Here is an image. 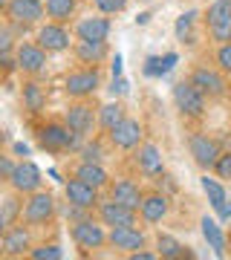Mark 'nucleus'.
Here are the masks:
<instances>
[{
  "label": "nucleus",
  "instance_id": "1",
  "mask_svg": "<svg viewBox=\"0 0 231 260\" xmlns=\"http://www.w3.org/2000/svg\"><path fill=\"white\" fill-rule=\"evenodd\" d=\"M38 145H41V150H49V153H73V150L81 148V136L75 133L70 124H67L64 119L58 121H44L41 127H38Z\"/></svg>",
  "mask_w": 231,
  "mask_h": 260
},
{
  "label": "nucleus",
  "instance_id": "2",
  "mask_svg": "<svg viewBox=\"0 0 231 260\" xmlns=\"http://www.w3.org/2000/svg\"><path fill=\"white\" fill-rule=\"evenodd\" d=\"M102 67H81V70H73L67 73L64 78V93L70 99H90L102 90Z\"/></svg>",
  "mask_w": 231,
  "mask_h": 260
},
{
  "label": "nucleus",
  "instance_id": "3",
  "mask_svg": "<svg viewBox=\"0 0 231 260\" xmlns=\"http://www.w3.org/2000/svg\"><path fill=\"white\" fill-rule=\"evenodd\" d=\"M70 237L75 240V246L81 251H98L110 243V232H104V223L102 220H92V217L70 225Z\"/></svg>",
  "mask_w": 231,
  "mask_h": 260
},
{
  "label": "nucleus",
  "instance_id": "4",
  "mask_svg": "<svg viewBox=\"0 0 231 260\" xmlns=\"http://www.w3.org/2000/svg\"><path fill=\"white\" fill-rule=\"evenodd\" d=\"M64 121L81 136V139H90L92 130L98 127V107L90 102V99H73V104L67 107Z\"/></svg>",
  "mask_w": 231,
  "mask_h": 260
},
{
  "label": "nucleus",
  "instance_id": "5",
  "mask_svg": "<svg viewBox=\"0 0 231 260\" xmlns=\"http://www.w3.org/2000/svg\"><path fill=\"white\" fill-rule=\"evenodd\" d=\"M58 214V203H55V197L49 194V191H35V194H29L26 197V203H23V223H29L32 229L35 225H46V223H52V217Z\"/></svg>",
  "mask_w": 231,
  "mask_h": 260
},
{
  "label": "nucleus",
  "instance_id": "6",
  "mask_svg": "<svg viewBox=\"0 0 231 260\" xmlns=\"http://www.w3.org/2000/svg\"><path fill=\"white\" fill-rule=\"evenodd\" d=\"M188 81L194 84L205 99H222V95L228 93V81H225V73H222L220 67H217V70L208 67V64L194 67L191 75H188Z\"/></svg>",
  "mask_w": 231,
  "mask_h": 260
},
{
  "label": "nucleus",
  "instance_id": "7",
  "mask_svg": "<svg viewBox=\"0 0 231 260\" xmlns=\"http://www.w3.org/2000/svg\"><path fill=\"white\" fill-rule=\"evenodd\" d=\"M205 102H208V99H205L188 78L174 84V104L185 119H203L205 116Z\"/></svg>",
  "mask_w": 231,
  "mask_h": 260
},
{
  "label": "nucleus",
  "instance_id": "8",
  "mask_svg": "<svg viewBox=\"0 0 231 260\" xmlns=\"http://www.w3.org/2000/svg\"><path fill=\"white\" fill-rule=\"evenodd\" d=\"M32 225L29 223H15L3 232V240H0V254L3 257H23L32 251V234H29Z\"/></svg>",
  "mask_w": 231,
  "mask_h": 260
},
{
  "label": "nucleus",
  "instance_id": "9",
  "mask_svg": "<svg viewBox=\"0 0 231 260\" xmlns=\"http://www.w3.org/2000/svg\"><path fill=\"white\" fill-rule=\"evenodd\" d=\"M188 150H191V156H194V162L203 171H214V165H217V159H220V142L214 139V136H208V133H191L188 136Z\"/></svg>",
  "mask_w": 231,
  "mask_h": 260
},
{
  "label": "nucleus",
  "instance_id": "10",
  "mask_svg": "<svg viewBox=\"0 0 231 260\" xmlns=\"http://www.w3.org/2000/svg\"><path fill=\"white\" fill-rule=\"evenodd\" d=\"M3 15L6 20H15V23H41L46 15V0H6L3 6Z\"/></svg>",
  "mask_w": 231,
  "mask_h": 260
},
{
  "label": "nucleus",
  "instance_id": "11",
  "mask_svg": "<svg viewBox=\"0 0 231 260\" xmlns=\"http://www.w3.org/2000/svg\"><path fill=\"white\" fill-rule=\"evenodd\" d=\"M142 136H145L142 121L130 119V116L124 121H119V124L107 133V139H110V145L116 150H133V148H139V145H142Z\"/></svg>",
  "mask_w": 231,
  "mask_h": 260
},
{
  "label": "nucleus",
  "instance_id": "12",
  "mask_svg": "<svg viewBox=\"0 0 231 260\" xmlns=\"http://www.w3.org/2000/svg\"><path fill=\"white\" fill-rule=\"evenodd\" d=\"M41 185H44V174H41V168H38L35 162L23 159V162L15 165L9 188H15V191H20L23 197H29V194H35V191H41Z\"/></svg>",
  "mask_w": 231,
  "mask_h": 260
},
{
  "label": "nucleus",
  "instance_id": "13",
  "mask_svg": "<svg viewBox=\"0 0 231 260\" xmlns=\"http://www.w3.org/2000/svg\"><path fill=\"white\" fill-rule=\"evenodd\" d=\"M46 52L41 44H29V41H23V44H18V49H15V58H18V70L26 75H41L46 70Z\"/></svg>",
  "mask_w": 231,
  "mask_h": 260
},
{
  "label": "nucleus",
  "instance_id": "14",
  "mask_svg": "<svg viewBox=\"0 0 231 260\" xmlns=\"http://www.w3.org/2000/svg\"><path fill=\"white\" fill-rule=\"evenodd\" d=\"M64 197H67V203L81 205V208H90V211H95L98 203H102V191L92 188V185H87V182L78 179V177H73V179H67L64 182Z\"/></svg>",
  "mask_w": 231,
  "mask_h": 260
},
{
  "label": "nucleus",
  "instance_id": "15",
  "mask_svg": "<svg viewBox=\"0 0 231 260\" xmlns=\"http://www.w3.org/2000/svg\"><path fill=\"white\" fill-rule=\"evenodd\" d=\"M95 211H98V220H102L104 225H136L139 217H142L139 211H133V208H127V205L116 203L113 197L102 200Z\"/></svg>",
  "mask_w": 231,
  "mask_h": 260
},
{
  "label": "nucleus",
  "instance_id": "16",
  "mask_svg": "<svg viewBox=\"0 0 231 260\" xmlns=\"http://www.w3.org/2000/svg\"><path fill=\"white\" fill-rule=\"evenodd\" d=\"M38 44L46 49V52H67L70 47H75L70 41V29L58 20H49L44 26L38 29Z\"/></svg>",
  "mask_w": 231,
  "mask_h": 260
},
{
  "label": "nucleus",
  "instance_id": "17",
  "mask_svg": "<svg viewBox=\"0 0 231 260\" xmlns=\"http://www.w3.org/2000/svg\"><path fill=\"white\" fill-rule=\"evenodd\" d=\"M145 243H148V237L136 225H110V246L113 249L133 254V251L145 249Z\"/></svg>",
  "mask_w": 231,
  "mask_h": 260
},
{
  "label": "nucleus",
  "instance_id": "18",
  "mask_svg": "<svg viewBox=\"0 0 231 260\" xmlns=\"http://www.w3.org/2000/svg\"><path fill=\"white\" fill-rule=\"evenodd\" d=\"M73 52L81 67H102L110 58V44L107 41H75Z\"/></svg>",
  "mask_w": 231,
  "mask_h": 260
},
{
  "label": "nucleus",
  "instance_id": "19",
  "mask_svg": "<svg viewBox=\"0 0 231 260\" xmlns=\"http://www.w3.org/2000/svg\"><path fill=\"white\" fill-rule=\"evenodd\" d=\"M110 18L107 15H90V18H81L78 23H75V38L78 41H107L110 38Z\"/></svg>",
  "mask_w": 231,
  "mask_h": 260
},
{
  "label": "nucleus",
  "instance_id": "20",
  "mask_svg": "<svg viewBox=\"0 0 231 260\" xmlns=\"http://www.w3.org/2000/svg\"><path fill=\"white\" fill-rule=\"evenodd\" d=\"M110 197L116 200V203L127 205V208H133V211H139L142 208V200H145V191L133 182V179H116V182H110Z\"/></svg>",
  "mask_w": 231,
  "mask_h": 260
},
{
  "label": "nucleus",
  "instance_id": "21",
  "mask_svg": "<svg viewBox=\"0 0 231 260\" xmlns=\"http://www.w3.org/2000/svg\"><path fill=\"white\" fill-rule=\"evenodd\" d=\"M168 211H171V203H168V197L162 191H148L145 200H142V208H139L145 223H162Z\"/></svg>",
  "mask_w": 231,
  "mask_h": 260
},
{
  "label": "nucleus",
  "instance_id": "22",
  "mask_svg": "<svg viewBox=\"0 0 231 260\" xmlns=\"http://www.w3.org/2000/svg\"><path fill=\"white\" fill-rule=\"evenodd\" d=\"M20 217H23V194L9 188L3 194V200H0V229L6 232L9 225L20 223Z\"/></svg>",
  "mask_w": 231,
  "mask_h": 260
},
{
  "label": "nucleus",
  "instance_id": "23",
  "mask_svg": "<svg viewBox=\"0 0 231 260\" xmlns=\"http://www.w3.org/2000/svg\"><path fill=\"white\" fill-rule=\"evenodd\" d=\"M136 168L139 174H145V177H159L165 168H162V153H159V148L153 145V142H145V145H139L136 150Z\"/></svg>",
  "mask_w": 231,
  "mask_h": 260
},
{
  "label": "nucleus",
  "instance_id": "24",
  "mask_svg": "<svg viewBox=\"0 0 231 260\" xmlns=\"http://www.w3.org/2000/svg\"><path fill=\"white\" fill-rule=\"evenodd\" d=\"M73 177H78V179H84L87 185H92V188H110V174L104 171V165L102 162H78L75 165V171H73Z\"/></svg>",
  "mask_w": 231,
  "mask_h": 260
},
{
  "label": "nucleus",
  "instance_id": "25",
  "mask_svg": "<svg viewBox=\"0 0 231 260\" xmlns=\"http://www.w3.org/2000/svg\"><path fill=\"white\" fill-rule=\"evenodd\" d=\"M156 249H159V257L165 260H179V257H194V251L182 246V243L171 237V234H159L156 237Z\"/></svg>",
  "mask_w": 231,
  "mask_h": 260
},
{
  "label": "nucleus",
  "instance_id": "26",
  "mask_svg": "<svg viewBox=\"0 0 231 260\" xmlns=\"http://www.w3.org/2000/svg\"><path fill=\"white\" fill-rule=\"evenodd\" d=\"M20 95H23V107H26L32 116H38V113L46 107V90L38 81H26L23 90H20Z\"/></svg>",
  "mask_w": 231,
  "mask_h": 260
},
{
  "label": "nucleus",
  "instance_id": "27",
  "mask_svg": "<svg viewBox=\"0 0 231 260\" xmlns=\"http://www.w3.org/2000/svg\"><path fill=\"white\" fill-rule=\"evenodd\" d=\"M124 119H127V110H124L121 102H110V104H104V107H98V127H102L104 133H110V130Z\"/></svg>",
  "mask_w": 231,
  "mask_h": 260
},
{
  "label": "nucleus",
  "instance_id": "28",
  "mask_svg": "<svg viewBox=\"0 0 231 260\" xmlns=\"http://www.w3.org/2000/svg\"><path fill=\"white\" fill-rule=\"evenodd\" d=\"M75 9H78V0H46V18L58 23H67L75 15Z\"/></svg>",
  "mask_w": 231,
  "mask_h": 260
},
{
  "label": "nucleus",
  "instance_id": "29",
  "mask_svg": "<svg viewBox=\"0 0 231 260\" xmlns=\"http://www.w3.org/2000/svg\"><path fill=\"white\" fill-rule=\"evenodd\" d=\"M200 225H203V237L208 240V246H211V249L222 257V254H225V234L220 232V225L214 223L211 217H203V220H200Z\"/></svg>",
  "mask_w": 231,
  "mask_h": 260
},
{
  "label": "nucleus",
  "instance_id": "30",
  "mask_svg": "<svg viewBox=\"0 0 231 260\" xmlns=\"http://www.w3.org/2000/svg\"><path fill=\"white\" fill-rule=\"evenodd\" d=\"M200 185H203V191H205V197H208V203L220 211L222 205H225V200H228V194H225V188L220 185V177L217 179H211L208 174H205L203 179H200Z\"/></svg>",
  "mask_w": 231,
  "mask_h": 260
},
{
  "label": "nucleus",
  "instance_id": "31",
  "mask_svg": "<svg viewBox=\"0 0 231 260\" xmlns=\"http://www.w3.org/2000/svg\"><path fill=\"white\" fill-rule=\"evenodd\" d=\"M228 15H231V0H214V3H208V9H205V26L208 29L217 26Z\"/></svg>",
  "mask_w": 231,
  "mask_h": 260
},
{
  "label": "nucleus",
  "instance_id": "32",
  "mask_svg": "<svg viewBox=\"0 0 231 260\" xmlns=\"http://www.w3.org/2000/svg\"><path fill=\"white\" fill-rule=\"evenodd\" d=\"M26 257H32V260H61L64 257V251H61V246L58 243H41V246H32V251H29Z\"/></svg>",
  "mask_w": 231,
  "mask_h": 260
},
{
  "label": "nucleus",
  "instance_id": "33",
  "mask_svg": "<svg viewBox=\"0 0 231 260\" xmlns=\"http://www.w3.org/2000/svg\"><path fill=\"white\" fill-rule=\"evenodd\" d=\"M78 156L84 162H104V150H102V142L92 139V142H84L81 148H78Z\"/></svg>",
  "mask_w": 231,
  "mask_h": 260
},
{
  "label": "nucleus",
  "instance_id": "34",
  "mask_svg": "<svg viewBox=\"0 0 231 260\" xmlns=\"http://www.w3.org/2000/svg\"><path fill=\"white\" fill-rule=\"evenodd\" d=\"M208 32H211V41H214V44H231V15H228L225 20H220L217 26H211Z\"/></svg>",
  "mask_w": 231,
  "mask_h": 260
},
{
  "label": "nucleus",
  "instance_id": "35",
  "mask_svg": "<svg viewBox=\"0 0 231 260\" xmlns=\"http://www.w3.org/2000/svg\"><path fill=\"white\" fill-rule=\"evenodd\" d=\"M214 64L220 67L225 75H231V44H217V52H214Z\"/></svg>",
  "mask_w": 231,
  "mask_h": 260
},
{
  "label": "nucleus",
  "instance_id": "36",
  "mask_svg": "<svg viewBox=\"0 0 231 260\" xmlns=\"http://www.w3.org/2000/svg\"><path fill=\"white\" fill-rule=\"evenodd\" d=\"M95 9L104 12V15H119V12L127 9V0H92Z\"/></svg>",
  "mask_w": 231,
  "mask_h": 260
},
{
  "label": "nucleus",
  "instance_id": "37",
  "mask_svg": "<svg viewBox=\"0 0 231 260\" xmlns=\"http://www.w3.org/2000/svg\"><path fill=\"white\" fill-rule=\"evenodd\" d=\"M214 174H217L220 179H231V148L220 153L217 165H214Z\"/></svg>",
  "mask_w": 231,
  "mask_h": 260
},
{
  "label": "nucleus",
  "instance_id": "38",
  "mask_svg": "<svg viewBox=\"0 0 231 260\" xmlns=\"http://www.w3.org/2000/svg\"><path fill=\"white\" fill-rule=\"evenodd\" d=\"M191 23H194V12H188V15H182V18L176 20V38H179V41H185V35H188Z\"/></svg>",
  "mask_w": 231,
  "mask_h": 260
},
{
  "label": "nucleus",
  "instance_id": "39",
  "mask_svg": "<svg viewBox=\"0 0 231 260\" xmlns=\"http://www.w3.org/2000/svg\"><path fill=\"white\" fill-rule=\"evenodd\" d=\"M15 165H18V162H12L9 156H0V179H3L6 185H9L12 174H15Z\"/></svg>",
  "mask_w": 231,
  "mask_h": 260
},
{
  "label": "nucleus",
  "instance_id": "40",
  "mask_svg": "<svg viewBox=\"0 0 231 260\" xmlns=\"http://www.w3.org/2000/svg\"><path fill=\"white\" fill-rule=\"evenodd\" d=\"M159 257V251H145V249H139L130 254V260H156Z\"/></svg>",
  "mask_w": 231,
  "mask_h": 260
},
{
  "label": "nucleus",
  "instance_id": "41",
  "mask_svg": "<svg viewBox=\"0 0 231 260\" xmlns=\"http://www.w3.org/2000/svg\"><path fill=\"white\" fill-rule=\"evenodd\" d=\"M110 90H113V93H124V90H127V81H121V78H119V81H113Z\"/></svg>",
  "mask_w": 231,
  "mask_h": 260
},
{
  "label": "nucleus",
  "instance_id": "42",
  "mask_svg": "<svg viewBox=\"0 0 231 260\" xmlns=\"http://www.w3.org/2000/svg\"><path fill=\"white\" fill-rule=\"evenodd\" d=\"M15 153H20V156H26L29 150H26V145H20V142H18V145H15Z\"/></svg>",
  "mask_w": 231,
  "mask_h": 260
},
{
  "label": "nucleus",
  "instance_id": "43",
  "mask_svg": "<svg viewBox=\"0 0 231 260\" xmlns=\"http://www.w3.org/2000/svg\"><path fill=\"white\" fill-rule=\"evenodd\" d=\"M228 237H231V225H228Z\"/></svg>",
  "mask_w": 231,
  "mask_h": 260
}]
</instances>
